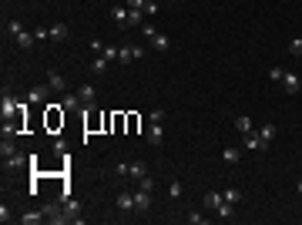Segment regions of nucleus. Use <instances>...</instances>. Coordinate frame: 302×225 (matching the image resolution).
Here are the masks:
<instances>
[{
	"mask_svg": "<svg viewBox=\"0 0 302 225\" xmlns=\"http://www.w3.org/2000/svg\"><path fill=\"white\" fill-rule=\"evenodd\" d=\"M138 57H145V51L138 47V44H124V47H118V64H131Z\"/></svg>",
	"mask_w": 302,
	"mask_h": 225,
	"instance_id": "2",
	"label": "nucleus"
},
{
	"mask_svg": "<svg viewBox=\"0 0 302 225\" xmlns=\"http://www.w3.org/2000/svg\"><path fill=\"white\" fill-rule=\"evenodd\" d=\"M141 188H145V192H154V178L145 175V178H141Z\"/></svg>",
	"mask_w": 302,
	"mask_h": 225,
	"instance_id": "35",
	"label": "nucleus"
},
{
	"mask_svg": "<svg viewBox=\"0 0 302 225\" xmlns=\"http://www.w3.org/2000/svg\"><path fill=\"white\" fill-rule=\"evenodd\" d=\"M10 219H14V215H10V208H7V202H3V205H0V222H10Z\"/></svg>",
	"mask_w": 302,
	"mask_h": 225,
	"instance_id": "36",
	"label": "nucleus"
},
{
	"mask_svg": "<svg viewBox=\"0 0 302 225\" xmlns=\"http://www.w3.org/2000/svg\"><path fill=\"white\" fill-rule=\"evenodd\" d=\"M20 31H24V24H20V20H10V24H7V34H10V37H17Z\"/></svg>",
	"mask_w": 302,
	"mask_h": 225,
	"instance_id": "30",
	"label": "nucleus"
},
{
	"mask_svg": "<svg viewBox=\"0 0 302 225\" xmlns=\"http://www.w3.org/2000/svg\"><path fill=\"white\" fill-rule=\"evenodd\" d=\"M27 101H30V104H44V101H47V88H30V91H27Z\"/></svg>",
	"mask_w": 302,
	"mask_h": 225,
	"instance_id": "16",
	"label": "nucleus"
},
{
	"mask_svg": "<svg viewBox=\"0 0 302 225\" xmlns=\"http://www.w3.org/2000/svg\"><path fill=\"white\" fill-rule=\"evenodd\" d=\"M111 20H114V24H121V27H128V20H131V10H128V7H118V3H114V7H111Z\"/></svg>",
	"mask_w": 302,
	"mask_h": 225,
	"instance_id": "6",
	"label": "nucleus"
},
{
	"mask_svg": "<svg viewBox=\"0 0 302 225\" xmlns=\"http://www.w3.org/2000/svg\"><path fill=\"white\" fill-rule=\"evenodd\" d=\"M44 219H47V215H44V212H37V208H34V212H24V215H20V222H24V225H37V222H44Z\"/></svg>",
	"mask_w": 302,
	"mask_h": 225,
	"instance_id": "17",
	"label": "nucleus"
},
{
	"mask_svg": "<svg viewBox=\"0 0 302 225\" xmlns=\"http://www.w3.org/2000/svg\"><path fill=\"white\" fill-rule=\"evenodd\" d=\"M299 195H302V178H299Z\"/></svg>",
	"mask_w": 302,
	"mask_h": 225,
	"instance_id": "39",
	"label": "nucleus"
},
{
	"mask_svg": "<svg viewBox=\"0 0 302 225\" xmlns=\"http://www.w3.org/2000/svg\"><path fill=\"white\" fill-rule=\"evenodd\" d=\"M185 222H188V225H205L208 219H205V215H198V212H191V215H185Z\"/></svg>",
	"mask_w": 302,
	"mask_h": 225,
	"instance_id": "29",
	"label": "nucleus"
},
{
	"mask_svg": "<svg viewBox=\"0 0 302 225\" xmlns=\"http://www.w3.org/2000/svg\"><path fill=\"white\" fill-rule=\"evenodd\" d=\"M168 195H171V198H178V195H181V182H171V185H168Z\"/></svg>",
	"mask_w": 302,
	"mask_h": 225,
	"instance_id": "33",
	"label": "nucleus"
},
{
	"mask_svg": "<svg viewBox=\"0 0 302 225\" xmlns=\"http://www.w3.org/2000/svg\"><path fill=\"white\" fill-rule=\"evenodd\" d=\"M67 34H71V31H67V24H54V27H51V37H54V40H64Z\"/></svg>",
	"mask_w": 302,
	"mask_h": 225,
	"instance_id": "23",
	"label": "nucleus"
},
{
	"mask_svg": "<svg viewBox=\"0 0 302 225\" xmlns=\"http://www.w3.org/2000/svg\"><path fill=\"white\" fill-rule=\"evenodd\" d=\"M47 88H51V91H64V88H67L64 74H57V71H47Z\"/></svg>",
	"mask_w": 302,
	"mask_h": 225,
	"instance_id": "10",
	"label": "nucleus"
},
{
	"mask_svg": "<svg viewBox=\"0 0 302 225\" xmlns=\"http://www.w3.org/2000/svg\"><path fill=\"white\" fill-rule=\"evenodd\" d=\"M138 125H141V118H138V114H128V125H124V128H128V131H138Z\"/></svg>",
	"mask_w": 302,
	"mask_h": 225,
	"instance_id": "31",
	"label": "nucleus"
},
{
	"mask_svg": "<svg viewBox=\"0 0 302 225\" xmlns=\"http://www.w3.org/2000/svg\"><path fill=\"white\" fill-rule=\"evenodd\" d=\"M242 148L245 151H265V145H262V138L255 131H248V134H242Z\"/></svg>",
	"mask_w": 302,
	"mask_h": 225,
	"instance_id": "5",
	"label": "nucleus"
},
{
	"mask_svg": "<svg viewBox=\"0 0 302 225\" xmlns=\"http://www.w3.org/2000/svg\"><path fill=\"white\" fill-rule=\"evenodd\" d=\"M232 208H235V205H228L225 198H222V205L215 208V215H218V219H232V215H235V212H232Z\"/></svg>",
	"mask_w": 302,
	"mask_h": 225,
	"instance_id": "25",
	"label": "nucleus"
},
{
	"mask_svg": "<svg viewBox=\"0 0 302 225\" xmlns=\"http://www.w3.org/2000/svg\"><path fill=\"white\" fill-rule=\"evenodd\" d=\"M255 134L262 138V145H265V148H269V145H272V138H275V128H272V125H262V128H259V131H255Z\"/></svg>",
	"mask_w": 302,
	"mask_h": 225,
	"instance_id": "21",
	"label": "nucleus"
},
{
	"mask_svg": "<svg viewBox=\"0 0 302 225\" xmlns=\"http://www.w3.org/2000/svg\"><path fill=\"white\" fill-rule=\"evenodd\" d=\"M81 104H84L81 94H64V97H60V108H64V111H77Z\"/></svg>",
	"mask_w": 302,
	"mask_h": 225,
	"instance_id": "11",
	"label": "nucleus"
},
{
	"mask_svg": "<svg viewBox=\"0 0 302 225\" xmlns=\"http://www.w3.org/2000/svg\"><path fill=\"white\" fill-rule=\"evenodd\" d=\"M222 198H225L228 205H239V202H242V192H239V188H222Z\"/></svg>",
	"mask_w": 302,
	"mask_h": 225,
	"instance_id": "20",
	"label": "nucleus"
},
{
	"mask_svg": "<svg viewBox=\"0 0 302 225\" xmlns=\"http://www.w3.org/2000/svg\"><path fill=\"white\" fill-rule=\"evenodd\" d=\"M235 128H239L242 134L255 131V125H252V118H248V114H239V118H235Z\"/></svg>",
	"mask_w": 302,
	"mask_h": 225,
	"instance_id": "18",
	"label": "nucleus"
},
{
	"mask_svg": "<svg viewBox=\"0 0 302 225\" xmlns=\"http://www.w3.org/2000/svg\"><path fill=\"white\" fill-rule=\"evenodd\" d=\"M145 3L148 0H124V7H131V10H145Z\"/></svg>",
	"mask_w": 302,
	"mask_h": 225,
	"instance_id": "32",
	"label": "nucleus"
},
{
	"mask_svg": "<svg viewBox=\"0 0 302 225\" xmlns=\"http://www.w3.org/2000/svg\"><path fill=\"white\" fill-rule=\"evenodd\" d=\"M17 108H20V101L14 97V94L3 91V97H0V114H3V121H10V118L17 114Z\"/></svg>",
	"mask_w": 302,
	"mask_h": 225,
	"instance_id": "3",
	"label": "nucleus"
},
{
	"mask_svg": "<svg viewBox=\"0 0 302 225\" xmlns=\"http://www.w3.org/2000/svg\"><path fill=\"white\" fill-rule=\"evenodd\" d=\"M289 54H292V57H302V37H292V40H289Z\"/></svg>",
	"mask_w": 302,
	"mask_h": 225,
	"instance_id": "28",
	"label": "nucleus"
},
{
	"mask_svg": "<svg viewBox=\"0 0 302 225\" xmlns=\"http://www.w3.org/2000/svg\"><path fill=\"white\" fill-rule=\"evenodd\" d=\"M128 175H131V178H138V182H141V178L148 175V165H145V161H138V165H128Z\"/></svg>",
	"mask_w": 302,
	"mask_h": 225,
	"instance_id": "22",
	"label": "nucleus"
},
{
	"mask_svg": "<svg viewBox=\"0 0 302 225\" xmlns=\"http://www.w3.org/2000/svg\"><path fill=\"white\" fill-rule=\"evenodd\" d=\"M269 77H272V81H282L285 71H282V67H272V71H269Z\"/></svg>",
	"mask_w": 302,
	"mask_h": 225,
	"instance_id": "37",
	"label": "nucleus"
},
{
	"mask_svg": "<svg viewBox=\"0 0 302 225\" xmlns=\"http://www.w3.org/2000/svg\"><path fill=\"white\" fill-rule=\"evenodd\" d=\"M14 40H17V47H20V51H30V47H34V40H37V37H34L30 31H20V34H17Z\"/></svg>",
	"mask_w": 302,
	"mask_h": 225,
	"instance_id": "15",
	"label": "nucleus"
},
{
	"mask_svg": "<svg viewBox=\"0 0 302 225\" xmlns=\"http://www.w3.org/2000/svg\"><path fill=\"white\" fill-rule=\"evenodd\" d=\"M0 155H3V158H10V155H17V148H14V141H10L7 134H3V145H0Z\"/></svg>",
	"mask_w": 302,
	"mask_h": 225,
	"instance_id": "26",
	"label": "nucleus"
},
{
	"mask_svg": "<svg viewBox=\"0 0 302 225\" xmlns=\"http://www.w3.org/2000/svg\"><path fill=\"white\" fill-rule=\"evenodd\" d=\"M60 125H64V108H60V104H47V128L57 131Z\"/></svg>",
	"mask_w": 302,
	"mask_h": 225,
	"instance_id": "4",
	"label": "nucleus"
},
{
	"mask_svg": "<svg viewBox=\"0 0 302 225\" xmlns=\"http://www.w3.org/2000/svg\"><path fill=\"white\" fill-rule=\"evenodd\" d=\"M77 94H81L84 104H94V101H97V88H94V84H81V91H77Z\"/></svg>",
	"mask_w": 302,
	"mask_h": 225,
	"instance_id": "13",
	"label": "nucleus"
},
{
	"mask_svg": "<svg viewBox=\"0 0 302 225\" xmlns=\"http://www.w3.org/2000/svg\"><path fill=\"white\" fill-rule=\"evenodd\" d=\"M134 208H138V212H148L151 208V192L138 188V192H134Z\"/></svg>",
	"mask_w": 302,
	"mask_h": 225,
	"instance_id": "7",
	"label": "nucleus"
},
{
	"mask_svg": "<svg viewBox=\"0 0 302 225\" xmlns=\"http://www.w3.org/2000/svg\"><path fill=\"white\" fill-rule=\"evenodd\" d=\"M108 64H111L108 57H101V54H97L94 61H91V74H94V77H104V74H108Z\"/></svg>",
	"mask_w": 302,
	"mask_h": 225,
	"instance_id": "9",
	"label": "nucleus"
},
{
	"mask_svg": "<svg viewBox=\"0 0 302 225\" xmlns=\"http://www.w3.org/2000/svg\"><path fill=\"white\" fill-rule=\"evenodd\" d=\"M145 14H148V17H154V14H158V3H151V0H148V3H145Z\"/></svg>",
	"mask_w": 302,
	"mask_h": 225,
	"instance_id": "38",
	"label": "nucleus"
},
{
	"mask_svg": "<svg viewBox=\"0 0 302 225\" xmlns=\"http://www.w3.org/2000/svg\"><path fill=\"white\" fill-rule=\"evenodd\" d=\"M134 208V192H121L118 195V212H131Z\"/></svg>",
	"mask_w": 302,
	"mask_h": 225,
	"instance_id": "14",
	"label": "nucleus"
},
{
	"mask_svg": "<svg viewBox=\"0 0 302 225\" xmlns=\"http://www.w3.org/2000/svg\"><path fill=\"white\" fill-rule=\"evenodd\" d=\"M222 158H225L228 165H235V161L242 158V148H225V151H222Z\"/></svg>",
	"mask_w": 302,
	"mask_h": 225,
	"instance_id": "24",
	"label": "nucleus"
},
{
	"mask_svg": "<svg viewBox=\"0 0 302 225\" xmlns=\"http://www.w3.org/2000/svg\"><path fill=\"white\" fill-rule=\"evenodd\" d=\"M202 205H205L208 212H215V208L222 205V192H205V198H202Z\"/></svg>",
	"mask_w": 302,
	"mask_h": 225,
	"instance_id": "12",
	"label": "nucleus"
},
{
	"mask_svg": "<svg viewBox=\"0 0 302 225\" xmlns=\"http://www.w3.org/2000/svg\"><path fill=\"white\" fill-rule=\"evenodd\" d=\"M24 161H27V158H24V155H10V158H3V165H7V168H20V165H24Z\"/></svg>",
	"mask_w": 302,
	"mask_h": 225,
	"instance_id": "27",
	"label": "nucleus"
},
{
	"mask_svg": "<svg viewBox=\"0 0 302 225\" xmlns=\"http://www.w3.org/2000/svg\"><path fill=\"white\" fill-rule=\"evenodd\" d=\"M101 57H108V61H118V47H104Z\"/></svg>",
	"mask_w": 302,
	"mask_h": 225,
	"instance_id": "34",
	"label": "nucleus"
},
{
	"mask_svg": "<svg viewBox=\"0 0 302 225\" xmlns=\"http://www.w3.org/2000/svg\"><path fill=\"white\" fill-rule=\"evenodd\" d=\"M148 40H151V47H154V51H168V47H171L168 34H154V37H148Z\"/></svg>",
	"mask_w": 302,
	"mask_h": 225,
	"instance_id": "19",
	"label": "nucleus"
},
{
	"mask_svg": "<svg viewBox=\"0 0 302 225\" xmlns=\"http://www.w3.org/2000/svg\"><path fill=\"white\" fill-rule=\"evenodd\" d=\"M161 121H165V111L161 108H154V111L148 114V145H161V138H165V131H161Z\"/></svg>",
	"mask_w": 302,
	"mask_h": 225,
	"instance_id": "1",
	"label": "nucleus"
},
{
	"mask_svg": "<svg viewBox=\"0 0 302 225\" xmlns=\"http://www.w3.org/2000/svg\"><path fill=\"white\" fill-rule=\"evenodd\" d=\"M282 88L289 94H299V88H302V81H299V74H292V71H285V77H282Z\"/></svg>",
	"mask_w": 302,
	"mask_h": 225,
	"instance_id": "8",
	"label": "nucleus"
}]
</instances>
